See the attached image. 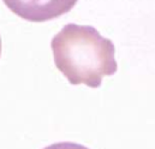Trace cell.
Masks as SVG:
<instances>
[{"instance_id":"3","label":"cell","mask_w":155,"mask_h":149,"mask_svg":"<svg viewBox=\"0 0 155 149\" xmlns=\"http://www.w3.org/2000/svg\"><path fill=\"white\" fill-rule=\"evenodd\" d=\"M0 55H1V37H0Z\"/></svg>"},{"instance_id":"2","label":"cell","mask_w":155,"mask_h":149,"mask_svg":"<svg viewBox=\"0 0 155 149\" xmlns=\"http://www.w3.org/2000/svg\"><path fill=\"white\" fill-rule=\"evenodd\" d=\"M4 4L18 17L42 23L55 19L70 12L78 0H2Z\"/></svg>"},{"instance_id":"1","label":"cell","mask_w":155,"mask_h":149,"mask_svg":"<svg viewBox=\"0 0 155 149\" xmlns=\"http://www.w3.org/2000/svg\"><path fill=\"white\" fill-rule=\"evenodd\" d=\"M54 64L72 85L99 88L118 70L114 43L90 25L66 24L51 42Z\"/></svg>"}]
</instances>
